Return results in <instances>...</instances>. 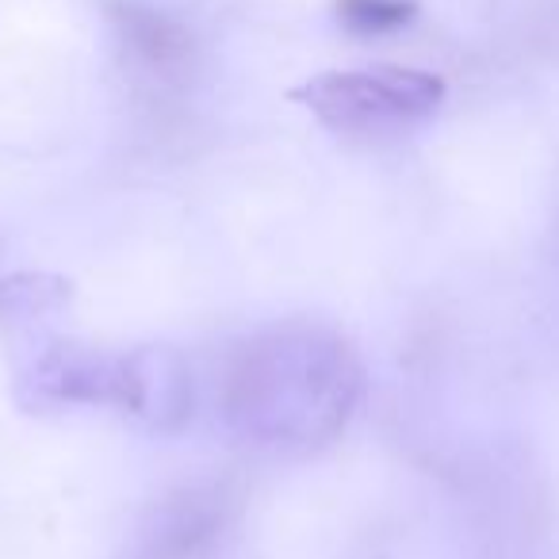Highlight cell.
Instances as JSON below:
<instances>
[{
    "instance_id": "1",
    "label": "cell",
    "mask_w": 559,
    "mask_h": 559,
    "mask_svg": "<svg viewBox=\"0 0 559 559\" xmlns=\"http://www.w3.org/2000/svg\"><path fill=\"white\" fill-rule=\"evenodd\" d=\"M70 284L47 272H16L0 284V334L16 368L20 403H111L154 426L185 414L188 380L165 349L111 357L62 334Z\"/></svg>"
},
{
    "instance_id": "2",
    "label": "cell",
    "mask_w": 559,
    "mask_h": 559,
    "mask_svg": "<svg viewBox=\"0 0 559 559\" xmlns=\"http://www.w3.org/2000/svg\"><path fill=\"white\" fill-rule=\"evenodd\" d=\"M360 360L326 330H272L246 345L226 388V414L264 444H314L345 426L360 399Z\"/></svg>"
},
{
    "instance_id": "3",
    "label": "cell",
    "mask_w": 559,
    "mask_h": 559,
    "mask_svg": "<svg viewBox=\"0 0 559 559\" xmlns=\"http://www.w3.org/2000/svg\"><path fill=\"white\" fill-rule=\"evenodd\" d=\"M444 81L406 66H372V70H326L292 88V100L319 116L330 131L380 134L414 127L437 116L444 104Z\"/></svg>"
},
{
    "instance_id": "4",
    "label": "cell",
    "mask_w": 559,
    "mask_h": 559,
    "mask_svg": "<svg viewBox=\"0 0 559 559\" xmlns=\"http://www.w3.org/2000/svg\"><path fill=\"white\" fill-rule=\"evenodd\" d=\"M418 16V0H337V20L353 35L403 32Z\"/></svg>"
}]
</instances>
